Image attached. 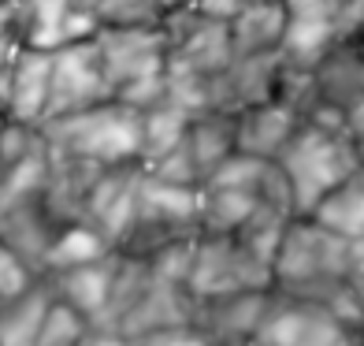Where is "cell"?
I'll use <instances>...</instances> for the list:
<instances>
[{
    "mask_svg": "<svg viewBox=\"0 0 364 346\" xmlns=\"http://www.w3.org/2000/svg\"><path fill=\"white\" fill-rule=\"evenodd\" d=\"M353 242L327 231L312 216H294L275 253V290L305 305H331L350 287Z\"/></svg>",
    "mask_w": 364,
    "mask_h": 346,
    "instance_id": "6da1fadb",
    "label": "cell"
},
{
    "mask_svg": "<svg viewBox=\"0 0 364 346\" xmlns=\"http://www.w3.org/2000/svg\"><path fill=\"white\" fill-rule=\"evenodd\" d=\"M41 135L53 153L78 157V160L101 164V168L141 164V112L115 101V97L86 112L45 120Z\"/></svg>",
    "mask_w": 364,
    "mask_h": 346,
    "instance_id": "7a4b0ae2",
    "label": "cell"
},
{
    "mask_svg": "<svg viewBox=\"0 0 364 346\" xmlns=\"http://www.w3.org/2000/svg\"><path fill=\"white\" fill-rule=\"evenodd\" d=\"M279 168L287 172L294 187L297 216H309L323 201V194H331L342 179L360 172L364 164H360L357 145L346 135V127H323V123L305 120L294 142L279 157Z\"/></svg>",
    "mask_w": 364,
    "mask_h": 346,
    "instance_id": "3957f363",
    "label": "cell"
},
{
    "mask_svg": "<svg viewBox=\"0 0 364 346\" xmlns=\"http://www.w3.org/2000/svg\"><path fill=\"white\" fill-rule=\"evenodd\" d=\"M186 290L197 302L242 290H275V272L242 246L238 235H197L193 272Z\"/></svg>",
    "mask_w": 364,
    "mask_h": 346,
    "instance_id": "277c9868",
    "label": "cell"
},
{
    "mask_svg": "<svg viewBox=\"0 0 364 346\" xmlns=\"http://www.w3.org/2000/svg\"><path fill=\"white\" fill-rule=\"evenodd\" d=\"M115 90L105 75L97 41L63 45L53 53V97H48V120L71 112H86L112 101Z\"/></svg>",
    "mask_w": 364,
    "mask_h": 346,
    "instance_id": "5b68a950",
    "label": "cell"
},
{
    "mask_svg": "<svg viewBox=\"0 0 364 346\" xmlns=\"http://www.w3.org/2000/svg\"><path fill=\"white\" fill-rule=\"evenodd\" d=\"M164 30H168V45H171L168 63H175V68H186V71H197V75L212 78L235 60L230 26L208 19V15H201L193 4L178 8V11H168Z\"/></svg>",
    "mask_w": 364,
    "mask_h": 346,
    "instance_id": "8992f818",
    "label": "cell"
},
{
    "mask_svg": "<svg viewBox=\"0 0 364 346\" xmlns=\"http://www.w3.org/2000/svg\"><path fill=\"white\" fill-rule=\"evenodd\" d=\"M97 53H101L105 75L112 82V90L119 93L123 86L138 78H153L168 71V30L149 26V30H97Z\"/></svg>",
    "mask_w": 364,
    "mask_h": 346,
    "instance_id": "52a82bcc",
    "label": "cell"
},
{
    "mask_svg": "<svg viewBox=\"0 0 364 346\" xmlns=\"http://www.w3.org/2000/svg\"><path fill=\"white\" fill-rule=\"evenodd\" d=\"M272 302H275V290H242V294H223V298H205V302L193 298L190 324L212 346H250L257 327L268 317Z\"/></svg>",
    "mask_w": 364,
    "mask_h": 346,
    "instance_id": "ba28073f",
    "label": "cell"
},
{
    "mask_svg": "<svg viewBox=\"0 0 364 346\" xmlns=\"http://www.w3.org/2000/svg\"><path fill=\"white\" fill-rule=\"evenodd\" d=\"M283 56H235L220 75H212L208 82V101L212 108L238 115L253 105H264L275 97V82Z\"/></svg>",
    "mask_w": 364,
    "mask_h": 346,
    "instance_id": "9c48e42d",
    "label": "cell"
},
{
    "mask_svg": "<svg viewBox=\"0 0 364 346\" xmlns=\"http://www.w3.org/2000/svg\"><path fill=\"white\" fill-rule=\"evenodd\" d=\"M301 115L283 101H264L238 112V153H250L260 160H279L283 150L294 142V135L301 130Z\"/></svg>",
    "mask_w": 364,
    "mask_h": 346,
    "instance_id": "30bf717a",
    "label": "cell"
},
{
    "mask_svg": "<svg viewBox=\"0 0 364 346\" xmlns=\"http://www.w3.org/2000/svg\"><path fill=\"white\" fill-rule=\"evenodd\" d=\"M312 71L323 105L350 112L364 101V48L357 41H335Z\"/></svg>",
    "mask_w": 364,
    "mask_h": 346,
    "instance_id": "8fae6325",
    "label": "cell"
},
{
    "mask_svg": "<svg viewBox=\"0 0 364 346\" xmlns=\"http://www.w3.org/2000/svg\"><path fill=\"white\" fill-rule=\"evenodd\" d=\"M48 97H53V53L23 48V56L15 60V71H11L8 115L41 127L48 120Z\"/></svg>",
    "mask_w": 364,
    "mask_h": 346,
    "instance_id": "7c38bea8",
    "label": "cell"
},
{
    "mask_svg": "<svg viewBox=\"0 0 364 346\" xmlns=\"http://www.w3.org/2000/svg\"><path fill=\"white\" fill-rule=\"evenodd\" d=\"M290 15L283 0H253L235 23H230V45L235 56H275L283 48Z\"/></svg>",
    "mask_w": 364,
    "mask_h": 346,
    "instance_id": "4fadbf2b",
    "label": "cell"
},
{
    "mask_svg": "<svg viewBox=\"0 0 364 346\" xmlns=\"http://www.w3.org/2000/svg\"><path fill=\"white\" fill-rule=\"evenodd\" d=\"M115 265H119V253H112L97 265H82V268H68V272H53V290L56 298H63L68 305H75L78 313L97 324L108 309L112 298V283H115Z\"/></svg>",
    "mask_w": 364,
    "mask_h": 346,
    "instance_id": "5bb4252c",
    "label": "cell"
},
{
    "mask_svg": "<svg viewBox=\"0 0 364 346\" xmlns=\"http://www.w3.org/2000/svg\"><path fill=\"white\" fill-rule=\"evenodd\" d=\"M186 145L197 160V168H201V179L208 183V175L238 153V115L220 112V108L197 112L186 130Z\"/></svg>",
    "mask_w": 364,
    "mask_h": 346,
    "instance_id": "9a60e30c",
    "label": "cell"
},
{
    "mask_svg": "<svg viewBox=\"0 0 364 346\" xmlns=\"http://www.w3.org/2000/svg\"><path fill=\"white\" fill-rule=\"evenodd\" d=\"M53 302H56V290L48 283H34L19 298L0 302V346H38V335Z\"/></svg>",
    "mask_w": 364,
    "mask_h": 346,
    "instance_id": "2e32d148",
    "label": "cell"
},
{
    "mask_svg": "<svg viewBox=\"0 0 364 346\" xmlns=\"http://www.w3.org/2000/svg\"><path fill=\"white\" fill-rule=\"evenodd\" d=\"M309 216L342 238L360 242L364 238V168L353 172L350 179H342L331 194H323V201Z\"/></svg>",
    "mask_w": 364,
    "mask_h": 346,
    "instance_id": "e0dca14e",
    "label": "cell"
},
{
    "mask_svg": "<svg viewBox=\"0 0 364 346\" xmlns=\"http://www.w3.org/2000/svg\"><path fill=\"white\" fill-rule=\"evenodd\" d=\"M115 253V246L101 235V227L93 224H68L56 231L53 246L45 253V272H68V268H82V265H97Z\"/></svg>",
    "mask_w": 364,
    "mask_h": 346,
    "instance_id": "ac0fdd59",
    "label": "cell"
},
{
    "mask_svg": "<svg viewBox=\"0 0 364 346\" xmlns=\"http://www.w3.org/2000/svg\"><path fill=\"white\" fill-rule=\"evenodd\" d=\"M260 197L230 187H201V235H238L245 220L257 212Z\"/></svg>",
    "mask_w": 364,
    "mask_h": 346,
    "instance_id": "d6986e66",
    "label": "cell"
},
{
    "mask_svg": "<svg viewBox=\"0 0 364 346\" xmlns=\"http://www.w3.org/2000/svg\"><path fill=\"white\" fill-rule=\"evenodd\" d=\"M190 120L193 115L171 101L141 112V164H153L164 153H171L175 145H182V138L190 130Z\"/></svg>",
    "mask_w": 364,
    "mask_h": 346,
    "instance_id": "ffe728a7",
    "label": "cell"
},
{
    "mask_svg": "<svg viewBox=\"0 0 364 346\" xmlns=\"http://www.w3.org/2000/svg\"><path fill=\"white\" fill-rule=\"evenodd\" d=\"M93 8L101 30H149L168 19L160 0H93Z\"/></svg>",
    "mask_w": 364,
    "mask_h": 346,
    "instance_id": "44dd1931",
    "label": "cell"
},
{
    "mask_svg": "<svg viewBox=\"0 0 364 346\" xmlns=\"http://www.w3.org/2000/svg\"><path fill=\"white\" fill-rule=\"evenodd\" d=\"M90 327H93V320L86 317V313H78L75 305L56 298L53 309H48V317H45L38 346H78L82 339L90 335Z\"/></svg>",
    "mask_w": 364,
    "mask_h": 346,
    "instance_id": "7402d4cb",
    "label": "cell"
},
{
    "mask_svg": "<svg viewBox=\"0 0 364 346\" xmlns=\"http://www.w3.org/2000/svg\"><path fill=\"white\" fill-rule=\"evenodd\" d=\"M145 172L153 175V179H160V183H171V187H190V190L205 187L201 168H197V160H193V153H190L186 138H182V145H175L171 153H164L160 160L145 164Z\"/></svg>",
    "mask_w": 364,
    "mask_h": 346,
    "instance_id": "603a6c76",
    "label": "cell"
},
{
    "mask_svg": "<svg viewBox=\"0 0 364 346\" xmlns=\"http://www.w3.org/2000/svg\"><path fill=\"white\" fill-rule=\"evenodd\" d=\"M353 342H357V332H350L335 313L309 305L305 327H301V335H297L294 346H353Z\"/></svg>",
    "mask_w": 364,
    "mask_h": 346,
    "instance_id": "cb8c5ba5",
    "label": "cell"
},
{
    "mask_svg": "<svg viewBox=\"0 0 364 346\" xmlns=\"http://www.w3.org/2000/svg\"><path fill=\"white\" fill-rule=\"evenodd\" d=\"M34 283H38L34 265H30L19 250H11L8 242H0V302L19 298V294H26Z\"/></svg>",
    "mask_w": 364,
    "mask_h": 346,
    "instance_id": "d4e9b609",
    "label": "cell"
},
{
    "mask_svg": "<svg viewBox=\"0 0 364 346\" xmlns=\"http://www.w3.org/2000/svg\"><path fill=\"white\" fill-rule=\"evenodd\" d=\"M283 4H287V15L294 23H327V26H335L338 11H342V0H283Z\"/></svg>",
    "mask_w": 364,
    "mask_h": 346,
    "instance_id": "484cf974",
    "label": "cell"
},
{
    "mask_svg": "<svg viewBox=\"0 0 364 346\" xmlns=\"http://www.w3.org/2000/svg\"><path fill=\"white\" fill-rule=\"evenodd\" d=\"M134 346H212L193 324H178V327H164V332H153L145 335L141 342Z\"/></svg>",
    "mask_w": 364,
    "mask_h": 346,
    "instance_id": "4316f807",
    "label": "cell"
},
{
    "mask_svg": "<svg viewBox=\"0 0 364 346\" xmlns=\"http://www.w3.org/2000/svg\"><path fill=\"white\" fill-rule=\"evenodd\" d=\"M346 135H350V142L357 145V153H360V164H364V101L357 108L346 112Z\"/></svg>",
    "mask_w": 364,
    "mask_h": 346,
    "instance_id": "83f0119b",
    "label": "cell"
},
{
    "mask_svg": "<svg viewBox=\"0 0 364 346\" xmlns=\"http://www.w3.org/2000/svg\"><path fill=\"white\" fill-rule=\"evenodd\" d=\"M78 346H134V342L123 339L119 332H112V327H90V335L82 339Z\"/></svg>",
    "mask_w": 364,
    "mask_h": 346,
    "instance_id": "f1b7e54d",
    "label": "cell"
},
{
    "mask_svg": "<svg viewBox=\"0 0 364 346\" xmlns=\"http://www.w3.org/2000/svg\"><path fill=\"white\" fill-rule=\"evenodd\" d=\"M160 4H164V11H178V8L193 4V0H160Z\"/></svg>",
    "mask_w": 364,
    "mask_h": 346,
    "instance_id": "f546056e",
    "label": "cell"
},
{
    "mask_svg": "<svg viewBox=\"0 0 364 346\" xmlns=\"http://www.w3.org/2000/svg\"><path fill=\"white\" fill-rule=\"evenodd\" d=\"M357 339H360V346H364V327H360V335H357Z\"/></svg>",
    "mask_w": 364,
    "mask_h": 346,
    "instance_id": "4dcf8cb0",
    "label": "cell"
},
{
    "mask_svg": "<svg viewBox=\"0 0 364 346\" xmlns=\"http://www.w3.org/2000/svg\"><path fill=\"white\" fill-rule=\"evenodd\" d=\"M353 346H360V339H357V342H353Z\"/></svg>",
    "mask_w": 364,
    "mask_h": 346,
    "instance_id": "1f68e13d",
    "label": "cell"
},
{
    "mask_svg": "<svg viewBox=\"0 0 364 346\" xmlns=\"http://www.w3.org/2000/svg\"><path fill=\"white\" fill-rule=\"evenodd\" d=\"M90 4H93V0H90Z\"/></svg>",
    "mask_w": 364,
    "mask_h": 346,
    "instance_id": "d6a6232c",
    "label": "cell"
}]
</instances>
